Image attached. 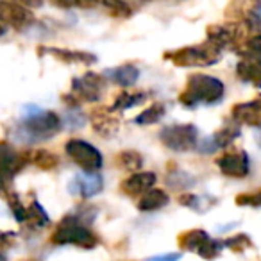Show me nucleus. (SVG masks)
Listing matches in <instances>:
<instances>
[{
	"label": "nucleus",
	"instance_id": "nucleus-1",
	"mask_svg": "<svg viewBox=\"0 0 261 261\" xmlns=\"http://www.w3.org/2000/svg\"><path fill=\"white\" fill-rule=\"evenodd\" d=\"M93 220L95 207L91 206H81L73 213H66L52 231L50 243L58 247L73 245L86 250L95 249L100 243V238L90 227Z\"/></svg>",
	"mask_w": 261,
	"mask_h": 261
},
{
	"label": "nucleus",
	"instance_id": "nucleus-2",
	"mask_svg": "<svg viewBox=\"0 0 261 261\" xmlns=\"http://www.w3.org/2000/svg\"><path fill=\"white\" fill-rule=\"evenodd\" d=\"M31 113L15 123V138L22 143H40L54 138L61 133L63 118L50 109L29 108Z\"/></svg>",
	"mask_w": 261,
	"mask_h": 261
},
{
	"label": "nucleus",
	"instance_id": "nucleus-3",
	"mask_svg": "<svg viewBox=\"0 0 261 261\" xmlns=\"http://www.w3.org/2000/svg\"><path fill=\"white\" fill-rule=\"evenodd\" d=\"M225 86L220 79L207 73H190L186 79L185 90L179 95V102L185 108L197 106H213L224 98Z\"/></svg>",
	"mask_w": 261,
	"mask_h": 261
},
{
	"label": "nucleus",
	"instance_id": "nucleus-4",
	"mask_svg": "<svg viewBox=\"0 0 261 261\" xmlns=\"http://www.w3.org/2000/svg\"><path fill=\"white\" fill-rule=\"evenodd\" d=\"M222 48L213 45L211 41H204L199 45H188V47H179L174 50H167L163 54L165 61H170L172 65L179 68H206L213 66L220 61Z\"/></svg>",
	"mask_w": 261,
	"mask_h": 261
},
{
	"label": "nucleus",
	"instance_id": "nucleus-5",
	"mask_svg": "<svg viewBox=\"0 0 261 261\" xmlns=\"http://www.w3.org/2000/svg\"><path fill=\"white\" fill-rule=\"evenodd\" d=\"M108 88V77L104 73L86 72L81 77H73L70 91L61 95V100L70 108H79L83 102L97 104L102 100Z\"/></svg>",
	"mask_w": 261,
	"mask_h": 261
},
{
	"label": "nucleus",
	"instance_id": "nucleus-6",
	"mask_svg": "<svg viewBox=\"0 0 261 261\" xmlns=\"http://www.w3.org/2000/svg\"><path fill=\"white\" fill-rule=\"evenodd\" d=\"M65 152L86 174H98L104 167L102 152L83 138H70L65 142Z\"/></svg>",
	"mask_w": 261,
	"mask_h": 261
},
{
	"label": "nucleus",
	"instance_id": "nucleus-7",
	"mask_svg": "<svg viewBox=\"0 0 261 261\" xmlns=\"http://www.w3.org/2000/svg\"><path fill=\"white\" fill-rule=\"evenodd\" d=\"M160 142L174 152H190L199 147V127L193 123H174L160 130Z\"/></svg>",
	"mask_w": 261,
	"mask_h": 261
},
{
	"label": "nucleus",
	"instance_id": "nucleus-8",
	"mask_svg": "<svg viewBox=\"0 0 261 261\" xmlns=\"http://www.w3.org/2000/svg\"><path fill=\"white\" fill-rule=\"evenodd\" d=\"M33 9L20 6L11 0H0V22L15 31H23L34 23Z\"/></svg>",
	"mask_w": 261,
	"mask_h": 261
},
{
	"label": "nucleus",
	"instance_id": "nucleus-9",
	"mask_svg": "<svg viewBox=\"0 0 261 261\" xmlns=\"http://www.w3.org/2000/svg\"><path fill=\"white\" fill-rule=\"evenodd\" d=\"M27 165V152H20L8 140H0V174L15 179Z\"/></svg>",
	"mask_w": 261,
	"mask_h": 261
},
{
	"label": "nucleus",
	"instance_id": "nucleus-10",
	"mask_svg": "<svg viewBox=\"0 0 261 261\" xmlns=\"http://www.w3.org/2000/svg\"><path fill=\"white\" fill-rule=\"evenodd\" d=\"M215 163H217L218 170H220L225 177L243 179V177H247L250 172V160L245 150L222 154Z\"/></svg>",
	"mask_w": 261,
	"mask_h": 261
},
{
	"label": "nucleus",
	"instance_id": "nucleus-11",
	"mask_svg": "<svg viewBox=\"0 0 261 261\" xmlns=\"http://www.w3.org/2000/svg\"><path fill=\"white\" fill-rule=\"evenodd\" d=\"M40 56H52L56 61H61L65 65H84L90 66L97 63V56L86 50H73V48L63 47H38Z\"/></svg>",
	"mask_w": 261,
	"mask_h": 261
},
{
	"label": "nucleus",
	"instance_id": "nucleus-12",
	"mask_svg": "<svg viewBox=\"0 0 261 261\" xmlns=\"http://www.w3.org/2000/svg\"><path fill=\"white\" fill-rule=\"evenodd\" d=\"M102 188H104V179H102L100 174H86V172H83V174L75 175L68 182V192L73 197L83 200L98 195L102 192Z\"/></svg>",
	"mask_w": 261,
	"mask_h": 261
},
{
	"label": "nucleus",
	"instance_id": "nucleus-13",
	"mask_svg": "<svg viewBox=\"0 0 261 261\" xmlns=\"http://www.w3.org/2000/svg\"><path fill=\"white\" fill-rule=\"evenodd\" d=\"M158 182V175L150 170H140L135 174L127 175L125 179H122L120 182V192L127 197H142L145 192H149L150 188H154Z\"/></svg>",
	"mask_w": 261,
	"mask_h": 261
},
{
	"label": "nucleus",
	"instance_id": "nucleus-14",
	"mask_svg": "<svg viewBox=\"0 0 261 261\" xmlns=\"http://www.w3.org/2000/svg\"><path fill=\"white\" fill-rule=\"evenodd\" d=\"M90 122L93 130L102 138H113L120 130V120L111 108L100 106V108L93 109L90 113Z\"/></svg>",
	"mask_w": 261,
	"mask_h": 261
},
{
	"label": "nucleus",
	"instance_id": "nucleus-15",
	"mask_svg": "<svg viewBox=\"0 0 261 261\" xmlns=\"http://www.w3.org/2000/svg\"><path fill=\"white\" fill-rule=\"evenodd\" d=\"M231 116L236 123H243L249 127H261V98L247 100L234 104L231 109Z\"/></svg>",
	"mask_w": 261,
	"mask_h": 261
},
{
	"label": "nucleus",
	"instance_id": "nucleus-16",
	"mask_svg": "<svg viewBox=\"0 0 261 261\" xmlns=\"http://www.w3.org/2000/svg\"><path fill=\"white\" fill-rule=\"evenodd\" d=\"M104 75L108 77V79H111L116 86L123 88V90H129V88H133L138 83L140 68L135 63H123V65L116 66V68L104 72Z\"/></svg>",
	"mask_w": 261,
	"mask_h": 261
},
{
	"label": "nucleus",
	"instance_id": "nucleus-17",
	"mask_svg": "<svg viewBox=\"0 0 261 261\" xmlns=\"http://www.w3.org/2000/svg\"><path fill=\"white\" fill-rule=\"evenodd\" d=\"M168 202H170V195L163 188H150L138 199L136 207L142 213H154V211H160L165 206H168Z\"/></svg>",
	"mask_w": 261,
	"mask_h": 261
},
{
	"label": "nucleus",
	"instance_id": "nucleus-18",
	"mask_svg": "<svg viewBox=\"0 0 261 261\" xmlns=\"http://www.w3.org/2000/svg\"><path fill=\"white\" fill-rule=\"evenodd\" d=\"M207 41L217 45L218 48H225L234 45L240 38L238 25H210L206 31Z\"/></svg>",
	"mask_w": 261,
	"mask_h": 261
},
{
	"label": "nucleus",
	"instance_id": "nucleus-19",
	"mask_svg": "<svg viewBox=\"0 0 261 261\" xmlns=\"http://www.w3.org/2000/svg\"><path fill=\"white\" fill-rule=\"evenodd\" d=\"M236 75L240 81L261 88V61L250 58H242L236 65Z\"/></svg>",
	"mask_w": 261,
	"mask_h": 261
},
{
	"label": "nucleus",
	"instance_id": "nucleus-20",
	"mask_svg": "<svg viewBox=\"0 0 261 261\" xmlns=\"http://www.w3.org/2000/svg\"><path fill=\"white\" fill-rule=\"evenodd\" d=\"M207 240H210V234L204 229H190L177 236V245L186 252L199 254V250L206 245Z\"/></svg>",
	"mask_w": 261,
	"mask_h": 261
},
{
	"label": "nucleus",
	"instance_id": "nucleus-21",
	"mask_svg": "<svg viewBox=\"0 0 261 261\" xmlns=\"http://www.w3.org/2000/svg\"><path fill=\"white\" fill-rule=\"evenodd\" d=\"M115 167L120 168L122 172H129V174H135L143 168V156L138 150L125 149L120 150L115 156Z\"/></svg>",
	"mask_w": 261,
	"mask_h": 261
},
{
	"label": "nucleus",
	"instance_id": "nucleus-22",
	"mask_svg": "<svg viewBox=\"0 0 261 261\" xmlns=\"http://www.w3.org/2000/svg\"><path fill=\"white\" fill-rule=\"evenodd\" d=\"M27 160H29V163H33L36 168L45 170V172H50L59 167V156L48 149L27 150Z\"/></svg>",
	"mask_w": 261,
	"mask_h": 261
},
{
	"label": "nucleus",
	"instance_id": "nucleus-23",
	"mask_svg": "<svg viewBox=\"0 0 261 261\" xmlns=\"http://www.w3.org/2000/svg\"><path fill=\"white\" fill-rule=\"evenodd\" d=\"M147 93L145 91H133V90H122L113 100L111 109L113 111H127L133 109L136 106H140L142 102H145Z\"/></svg>",
	"mask_w": 261,
	"mask_h": 261
},
{
	"label": "nucleus",
	"instance_id": "nucleus-24",
	"mask_svg": "<svg viewBox=\"0 0 261 261\" xmlns=\"http://www.w3.org/2000/svg\"><path fill=\"white\" fill-rule=\"evenodd\" d=\"M179 204L185 207H190V210L197 211V213H206L207 210L217 204V200L213 197L207 195H195V193H182L179 197Z\"/></svg>",
	"mask_w": 261,
	"mask_h": 261
},
{
	"label": "nucleus",
	"instance_id": "nucleus-25",
	"mask_svg": "<svg viewBox=\"0 0 261 261\" xmlns=\"http://www.w3.org/2000/svg\"><path fill=\"white\" fill-rule=\"evenodd\" d=\"M25 224L33 229H43L50 224V217H48V213L43 210V206H41L36 199L31 200V202L27 204V222Z\"/></svg>",
	"mask_w": 261,
	"mask_h": 261
},
{
	"label": "nucleus",
	"instance_id": "nucleus-26",
	"mask_svg": "<svg viewBox=\"0 0 261 261\" xmlns=\"http://www.w3.org/2000/svg\"><path fill=\"white\" fill-rule=\"evenodd\" d=\"M167 115V106L165 102H152L149 108H145L138 116L135 118L136 125H154L160 120H163V116Z\"/></svg>",
	"mask_w": 261,
	"mask_h": 261
},
{
	"label": "nucleus",
	"instance_id": "nucleus-27",
	"mask_svg": "<svg viewBox=\"0 0 261 261\" xmlns=\"http://www.w3.org/2000/svg\"><path fill=\"white\" fill-rule=\"evenodd\" d=\"M167 186L172 190H190L195 186V177L188 172H182L179 168H168V174H167Z\"/></svg>",
	"mask_w": 261,
	"mask_h": 261
},
{
	"label": "nucleus",
	"instance_id": "nucleus-28",
	"mask_svg": "<svg viewBox=\"0 0 261 261\" xmlns=\"http://www.w3.org/2000/svg\"><path fill=\"white\" fill-rule=\"evenodd\" d=\"M102 8L106 9L109 16L113 18H118V20H125V18H130L135 9L133 6L127 2V0H100Z\"/></svg>",
	"mask_w": 261,
	"mask_h": 261
},
{
	"label": "nucleus",
	"instance_id": "nucleus-29",
	"mask_svg": "<svg viewBox=\"0 0 261 261\" xmlns=\"http://www.w3.org/2000/svg\"><path fill=\"white\" fill-rule=\"evenodd\" d=\"M238 136H240L238 125H225V127H222V129H218L211 138H213L217 149H225V147L231 145Z\"/></svg>",
	"mask_w": 261,
	"mask_h": 261
},
{
	"label": "nucleus",
	"instance_id": "nucleus-30",
	"mask_svg": "<svg viewBox=\"0 0 261 261\" xmlns=\"http://www.w3.org/2000/svg\"><path fill=\"white\" fill-rule=\"evenodd\" d=\"M6 200H8L9 210H11L15 220L18 222V224H25L27 222V204L22 200V197H20L16 192H13Z\"/></svg>",
	"mask_w": 261,
	"mask_h": 261
},
{
	"label": "nucleus",
	"instance_id": "nucleus-31",
	"mask_svg": "<svg viewBox=\"0 0 261 261\" xmlns=\"http://www.w3.org/2000/svg\"><path fill=\"white\" fill-rule=\"evenodd\" d=\"M242 58H250L256 59V61H261V33L250 36L249 40L243 45V50H240Z\"/></svg>",
	"mask_w": 261,
	"mask_h": 261
},
{
	"label": "nucleus",
	"instance_id": "nucleus-32",
	"mask_svg": "<svg viewBox=\"0 0 261 261\" xmlns=\"http://www.w3.org/2000/svg\"><path fill=\"white\" fill-rule=\"evenodd\" d=\"M224 247L234 250V252H243V250H247V249L252 247V240H250L247 234H243V232H238V234H234V236H231V238L225 240Z\"/></svg>",
	"mask_w": 261,
	"mask_h": 261
},
{
	"label": "nucleus",
	"instance_id": "nucleus-33",
	"mask_svg": "<svg viewBox=\"0 0 261 261\" xmlns=\"http://www.w3.org/2000/svg\"><path fill=\"white\" fill-rule=\"evenodd\" d=\"M222 249H224V242H218V240H211L210 238L206 242V245L199 250V256L202 257V259H206V261H213L215 257L222 252Z\"/></svg>",
	"mask_w": 261,
	"mask_h": 261
},
{
	"label": "nucleus",
	"instance_id": "nucleus-34",
	"mask_svg": "<svg viewBox=\"0 0 261 261\" xmlns=\"http://www.w3.org/2000/svg\"><path fill=\"white\" fill-rule=\"evenodd\" d=\"M54 4L65 9H93L100 4V0H54Z\"/></svg>",
	"mask_w": 261,
	"mask_h": 261
},
{
	"label": "nucleus",
	"instance_id": "nucleus-35",
	"mask_svg": "<svg viewBox=\"0 0 261 261\" xmlns=\"http://www.w3.org/2000/svg\"><path fill=\"white\" fill-rule=\"evenodd\" d=\"M236 204L238 206H250V207H261V188L256 192H247V193H240L236 197Z\"/></svg>",
	"mask_w": 261,
	"mask_h": 261
},
{
	"label": "nucleus",
	"instance_id": "nucleus-36",
	"mask_svg": "<svg viewBox=\"0 0 261 261\" xmlns=\"http://www.w3.org/2000/svg\"><path fill=\"white\" fill-rule=\"evenodd\" d=\"M77 108H70L68 111V118H66V122L63 120V125H68L70 129H79V127L84 125V122H86V118H84L81 113H75Z\"/></svg>",
	"mask_w": 261,
	"mask_h": 261
},
{
	"label": "nucleus",
	"instance_id": "nucleus-37",
	"mask_svg": "<svg viewBox=\"0 0 261 261\" xmlns=\"http://www.w3.org/2000/svg\"><path fill=\"white\" fill-rule=\"evenodd\" d=\"M247 25L254 31H261V2L257 4L256 9H252V11L247 15Z\"/></svg>",
	"mask_w": 261,
	"mask_h": 261
},
{
	"label": "nucleus",
	"instance_id": "nucleus-38",
	"mask_svg": "<svg viewBox=\"0 0 261 261\" xmlns=\"http://www.w3.org/2000/svg\"><path fill=\"white\" fill-rule=\"evenodd\" d=\"M11 181H13L11 177H8V175H4V174H0V197H2V199H8V197L15 192V190H13Z\"/></svg>",
	"mask_w": 261,
	"mask_h": 261
},
{
	"label": "nucleus",
	"instance_id": "nucleus-39",
	"mask_svg": "<svg viewBox=\"0 0 261 261\" xmlns=\"http://www.w3.org/2000/svg\"><path fill=\"white\" fill-rule=\"evenodd\" d=\"M181 259V252H168V254H160V256L149 257L147 261H179Z\"/></svg>",
	"mask_w": 261,
	"mask_h": 261
},
{
	"label": "nucleus",
	"instance_id": "nucleus-40",
	"mask_svg": "<svg viewBox=\"0 0 261 261\" xmlns=\"http://www.w3.org/2000/svg\"><path fill=\"white\" fill-rule=\"evenodd\" d=\"M15 232L13 231H0V249L2 247H9L15 240Z\"/></svg>",
	"mask_w": 261,
	"mask_h": 261
},
{
	"label": "nucleus",
	"instance_id": "nucleus-41",
	"mask_svg": "<svg viewBox=\"0 0 261 261\" xmlns=\"http://www.w3.org/2000/svg\"><path fill=\"white\" fill-rule=\"evenodd\" d=\"M11 2H16L20 6H25L29 9H38L43 6V0H11Z\"/></svg>",
	"mask_w": 261,
	"mask_h": 261
},
{
	"label": "nucleus",
	"instance_id": "nucleus-42",
	"mask_svg": "<svg viewBox=\"0 0 261 261\" xmlns=\"http://www.w3.org/2000/svg\"><path fill=\"white\" fill-rule=\"evenodd\" d=\"M4 34H6V25L0 22V36H4Z\"/></svg>",
	"mask_w": 261,
	"mask_h": 261
},
{
	"label": "nucleus",
	"instance_id": "nucleus-43",
	"mask_svg": "<svg viewBox=\"0 0 261 261\" xmlns=\"http://www.w3.org/2000/svg\"><path fill=\"white\" fill-rule=\"evenodd\" d=\"M0 261H9V259H8V256H6V254L2 252V250H0Z\"/></svg>",
	"mask_w": 261,
	"mask_h": 261
},
{
	"label": "nucleus",
	"instance_id": "nucleus-44",
	"mask_svg": "<svg viewBox=\"0 0 261 261\" xmlns=\"http://www.w3.org/2000/svg\"><path fill=\"white\" fill-rule=\"evenodd\" d=\"M20 261H40V259H36V257H23V259H20Z\"/></svg>",
	"mask_w": 261,
	"mask_h": 261
},
{
	"label": "nucleus",
	"instance_id": "nucleus-45",
	"mask_svg": "<svg viewBox=\"0 0 261 261\" xmlns=\"http://www.w3.org/2000/svg\"><path fill=\"white\" fill-rule=\"evenodd\" d=\"M257 143H259V147H261V127H259V130H257Z\"/></svg>",
	"mask_w": 261,
	"mask_h": 261
},
{
	"label": "nucleus",
	"instance_id": "nucleus-46",
	"mask_svg": "<svg viewBox=\"0 0 261 261\" xmlns=\"http://www.w3.org/2000/svg\"><path fill=\"white\" fill-rule=\"evenodd\" d=\"M143 2H152V0H143Z\"/></svg>",
	"mask_w": 261,
	"mask_h": 261
}]
</instances>
